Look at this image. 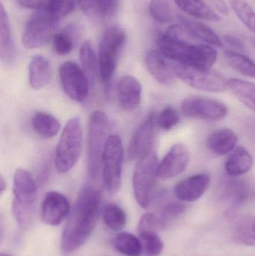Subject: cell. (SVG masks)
I'll return each mask as SVG.
<instances>
[{
    "instance_id": "obj_1",
    "label": "cell",
    "mask_w": 255,
    "mask_h": 256,
    "mask_svg": "<svg viewBox=\"0 0 255 256\" xmlns=\"http://www.w3.org/2000/svg\"><path fill=\"white\" fill-rule=\"evenodd\" d=\"M101 202V192L94 186H85L79 192L61 234V250L64 256L79 249L89 238L97 225Z\"/></svg>"
},
{
    "instance_id": "obj_2",
    "label": "cell",
    "mask_w": 255,
    "mask_h": 256,
    "mask_svg": "<svg viewBox=\"0 0 255 256\" xmlns=\"http://www.w3.org/2000/svg\"><path fill=\"white\" fill-rule=\"evenodd\" d=\"M12 210L16 222L25 227L32 220L37 198V185L33 176L23 168L13 174Z\"/></svg>"
},
{
    "instance_id": "obj_3",
    "label": "cell",
    "mask_w": 255,
    "mask_h": 256,
    "mask_svg": "<svg viewBox=\"0 0 255 256\" xmlns=\"http://www.w3.org/2000/svg\"><path fill=\"white\" fill-rule=\"evenodd\" d=\"M109 118L105 112L94 111L88 118L87 135V167L91 178L98 176L103 152L109 138Z\"/></svg>"
},
{
    "instance_id": "obj_4",
    "label": "cell",
    "mask_w": 255,
    "mask_h": 256,
    "mask_svg": "<svg viewBox=\"0 0 255 256\" xmlns=\"http://www.w3.org/2000/svg\"><path fill=\"white\" fill-rule=\"evenodd\" d=\"M82 148V123L79 117H73L63 129L55 149V165L57 171L65 173L72 170L80 158Z\"/></svg>"
},
{
    "instance_id": "obj_5",
    "label": "cell",
    "mask_w": 255,
    "mask_h": 256,
    "mask_svg": "<svg viewBox=\"0 0 255 256\" xmlns=\"http://www.w3.org/2000/svg\"><path fill=\"white\" fill-rule=\"evenodd\" d=\"M159 161L157 154L152 152L138 160L133 176V194L142 208H148L157 196V170Z\"/></svg>"
},
{
    "instance_id": "obj_6",
    "label": "cell",
    "mask_w": 255,
    "mask_h": 256,
    "mask_svg": "<svg viewBox=\"0 0 255 256\" xmlns=\"http://www.w3.org/2000/svg\"><path fill=\"white\" fill-rule=\"evenodd\" d=\"M126 42V34L118 26L106 30L99 45L98 62L100 78L109 87L118 62L120 52Z\"/></svg>"
},
{
    "instance_id": "obj_7",
    "label": "cell",
    "mask_w": 255,
    "mask_h": 256,
    "mask_svg": "<svg viewBox=\"0 0 255 256\" xmlns=\"http://www.w3.org/2000/svg\"><path fill=\"white\" fill-rule=\"evenodd\" d=\"M124 146L122 140L116 134L110 135L106 142L102 159L103 183L106 190L115 194L121 189Z\"/></svg>"
},
{
    "instance_id": "obj_8",
    "label": "cell",
    "mask_w": 255,
    "mask_h": 256,
    "mask_svg": "<svg viewBox=\"0 0 255 256\" xmlns=\"http://www.w3.org/2000/svg\"><path fill=\"white\" fill-rule=\"evenodd\" d=\"M172 62L178 79L192 88L212 93H221L228 90L229 80L211 69L196 68Z\"/></svg>"
},
{
    "instance_id": "obj_9",
    "label": "cell",
    "mask_w": 255,
    "mask_h": 256,
    "mask_svg": "<svg viewBox=\"0 0 255 256\" xmlns=\"http://www.w3.org/2000/svg\"><path fill=\"white\" fill-rule=\"evenodd\" d=\"M56 19L48 10H38L27 21L22 36V45L27 49H35L44 45L53 37Z\"/></svg>"
},
{
    "instance_id": "obj_10",
    "label": "cell",
    "mask_w": 255,
    "mask_h": 256,
    "mask_svg": "<svg viewBox=\"0 0 255 256\" xmlns=\"http://www.w3.org/2000/svg\"><path fill=\"white\" fill-rule=\"evenodd\" d=\"M63 91L71 100L83 102L89 93L90 82L82 68L73 62L67 61L58 70Z\"/></svg>"
},
{
    "instance_id": "obj_11",
    "label": "cell",
    "mask_w": 255,
    "mask_h": 256,
    "mask_svg": "<svg viewBox=\"0 0 255 256\" xmlns=\"http://www.w3.org/2000/svg\"><path fill=\"white\" fill-rule=\"evenodd\" d=\"M181 110L184 116L210 122L223 120L229 112L225 104L215 99L200 96L185 99Z\"/></svg>"
},
{
    "instance_id": "obj_12",
    "label": "cell",
    "mask_w": 255,
    "mask_h": 256,
    "mask_svg": "<svg viewBox=\"0 0 255 256\" xmlns=\"http://www.w3.org/2000/svg\"><path fill=\"white\" fill-rule=\"evenodd\" d=\"M157 117L148 116L135 131L128 148L130 160H139L154 152L157 134Z\"/></svg>"
},
{
    "instance_id": "obj_13",
    "label": "cell",
    "mask_w": 255,
    "mask_h": 256,
    "mask_svg": "<svg viewBox=\"0 0 255 256\" xmlns=\"http://www.w3.org/2000/svg\"><path fill=\"white\" fill-rule=\"evenodd\" d=\"M190 155L187 148L176 144L171 148L157 166V178L169 180L185 171L190 162Z\"/></svg>"
},
{
    "instance_id": "obj_14",
    "label": "cell",
    "mask_w": 255,
    "mask_h": 256,
    "mask_svg": "<svg viewBox=\"0 0 255 256\" xmlns=\"http://www.w3.org/2000/svg\"><path fill=\"white\" fill-rule=\"evenodd\" d=\"M70 206L65 196L57 191L46 192L41 204V220L50 226L61 224L70 214Z\"/></svg>"
},
{
    "instance_id": "obj_15",
    "label": "cell",
    "mask_w": 255,
    "mask_h": 256,
    "mask_svg": "<svg viewBox=\"0 0 255 256\" xmlns=\"http://www.w3.org/2000/svg\"><path fill=\"white\" fill-rule=\"evenodd\" d=\"M145 64L148 73L163 85H173L178 79L173 62L163 56L159 51L151 50L147 52Z\"/></svg>"
},
{
    "instance_id": "obj_16",
    "label": "cell",
    "mask_w": 255,
    "mask_h": 256,
    "mask_svg": "<svg viewBox=\"0 0 255 256\" xmlns=\"http://www.w3.org/2000/svg\"><path fill=\"white\" fill-rule=\"evenodd\" d=\"M211 177L208 173H199L187 178L175 186V196L183 202L197 201L208 190Z\"/></svg>"
},
{
    "instance_id": "obj_17",
    "label": "cell",
    "mask_w": 255,
    "mask_h": 256,
    "mask_svg": "<svg viewBox=\"0 0 255 256\" xmlns=\"http://www.w3.org/2000/svg\"><path fill=\"white\" fill-rule=\"evenodd\" d=\"M142 87L139 81L131 75H125L119 80L118 96L119 104L124 110H134L142 100Z\"/></svg>"
},
{
    "instance_id": "obj_18",
    "label": "cell",
    "mask_w": 255,
    "mask_h": 256,
    "mask_svg": "<svg viewBox=\"0 0 255 256\" xmlns=\"http://www.w3.org/2000/svg\"><path fill=\"white\" fill-rule=\"evenodd\" d=\"M217 60V52L211 45L190 44L181 64L208 70L215 64Z\"/></svg>"
},
{
    "instance_id": "obj_19",
    "label": "cell",
    "mask_w": 255,
    "mask_h": 256,
    "mask_svg": "<svg viewBox=\"0 0 255 256\" xmlns=\"http://www.w3.org/2000/svg\"><path fill=\"white\" fill-rule=\"evenodd\" d=\"M180 25L185 30L190 37L205 42L207 44L217 48L223 46V42L218 34L208 25L203 22L184 15H178Z\"/></svg>"
},
{
    "instance_id": "obj_20",
    "label": "cell",
    "mask_w": 255,
    "mask_h": 256,
    "mask_svg": "<svg viewBox=\"0 0 255 256\" xmlns=\"http://www.w3.org/2000/svg\"><path fill=\"white\" fill-rule=\"evenodd\" d=\"M0 58L5 64H11L16 58V48L11 38V30L7 12L0 6Z\"/></svg>"
},
{
    "instance_id": "obj_21",
    "label": "cell",
    "mask_w": 255,
    "mask_h": 256,
    "mask_svg": "<svg viewBox=\"0 0 255 256\" xmlns=\"http://www.w3.org/2000/svg\"><path fill=\"white\" fill-rule=\"evenodd\" d=\"M52 78V66L46 57L37 55L33 57L28 66V81L31 88L40 90L44 88Z\"/></svg>"
},
{
    "instance_id": "obj_22",
    "label": "cell",
    "mask_w": 255,
    "mask_h": 256,
    "mask_svg": "<svg viewBox=\"0 0 255 256\" xmlns=\"http://www.w3.org/2000/svg\"><path fill=\"white\" fill-rule=\"evenodd\" d=\"M237 134L229 128H222L211 132L207 138V146L212 153L219 156L227 154L238 144Z\"/></svg>"
},
{
    "instance_id": "obj_23",
    "label": "cell",
    "mask_w": 255,
    "mask_h": 256,
    "mask_svg": "<svg viewBox=\"0 0 255 256\" xmlns=\"http://www.w3.org/2000/svg\"><path fill=\"white\" fill-rule=\"evenodd\" d=\"M254 165V160L247 148L239 146L226 160L225 168L232 177H238L249 172Z\"/></svg>"
},
{
    "instance_id": "obj_24",
    "label": "cell",
    "mask_w": 255,
    "mask_h": 256,
    "mask_svg": "<svg viewBox=\"0 0 255 256\" xmlns=\"http://www.w3.org/2000/svg\"><path fill=\"white\" fill-rule=\"evenodd\" d=\"M177 6L189 16L196 19L218 22L221 20L217 14L204 0H174Z\"/></svg>"
},
{
    "instance_id": "obj_25",
    "label": "cell",
    "mask_w": 255,
    "mask_h": 256,
    "mask_svg": "<svg viewBox=\"0 0 255 256\" xmlns=\"http://www.w3.org/2000/svg\"><path fill=\"white\" fill-rule=\"evenodd\" d=\"M232 238L238 244L255 246V216L238 218L234 224Z\"/></svg>"
},
{
    "instance_id": "obj_26",
    "label": "cell",
    "mask_w": 255,
    "mask_h": 256,
    "mask_svg": "<svg viewBox=\"0 0 255 256\" xmlns=\"http://www.w3.org/2000/svg\"><path fill=\"white\" fill-rule=\"evenodd\" d=\"M187 210V207L178 202H169L154 214L157 232L168 228Z\"/></svg>"
},
{
    "instance_id": "obj_27",
    "label": "cell",
    "mask_w": 255,
    "mask_h": 256,
    "mask_svg": "<svg viewBox=\"0 0 255 256\" xmlns=\"http://www.w3.org/2000/svg\"><path fill=\"white\" fill-rule=\"evenodd\" d=\"M79 58H80L82 68L89 80L90 84L94 86L99 73L98 58L96 56L94 48L91 42H85L82 44L79 50Z\"/></svg>"
},
{
    "instance_id": "obj_28",
    "label": "cell",
    "mask_w": 255,
    "mask_h": 256,
    "mask_svg": "<svg viewBox=\"0 0 255 256\" xmlns=\"http://www.w3.org/2000/svg\"><path fill=\"white\" fill-rule=\"evenodd\" d=\"M230 90L245 106L255 112V84L239 79L228 80Z\"/></svg>"
},
{
    "instance_id": "obj_29",
    "label": "cell",
    "mask_w": 255,
    "mask_h": 256,
    "mask_svg": "<svg viewBox=\"0 0 255 256\" xmlns=\"http://www.w3.org/2000/svg\"><path fill=\"white\" fill-rule=\"evenodd\" d=\"M31 124L35 132L46 138H52L56 136L61 128V124L55 117L43 112L34 114Z\"/></svg>"
},
{
    "instance_id": "obj_30",
    "label": "cell",
    "mask_w": 255,
    "mask_h": 256,
    "mask_svg": "<svg viewBox=\"0 0 255 256\" xmlns=\"http://www.w3.org/2000/svg\"><path fill=\"white\" fill-rule=\"evenodd\" d=\"M114 248L118 252L126 256H140L143 248L140 238L128 232H121L115 236Z\"/></svg>"
},
{
    "instance_id": "obj_31",
    "label": "cell",
    "mask_w": 255,
    "mask_h": 256,
    "mask_svg": "<svg viewBox=\"0 0 255 256\" xmlns=\"http://www.w3.org/2000/svg\"><path fill=\"white\" fill-rule=\"evenodd\" d=\"M224 56L228 64L237 72L255 79V62L253 60L233 50L226 51Z\"/></svg>"
},
{
    "instance_id": "obj_32",
    "label": "cell",
    "mask_w": 255,
    "mask_h": 256,
    "mask_svg": "<svg viewBox=\"0 0 255 256\" xmlns=\"http://www.w3.org/2000/svg\"><path fill=\"white\" fill-rule=\"evenodd\" d=\"M103 219L108 228L113 231H121L127 224V214L120 206L109 204L103 210Z\"/></svg>"
},
{
    "instance_id": "obj_33",
    "label": "cell",
    "mask_w": 255,
    "mask_h": 256,
    "mask_svg": "<svg viewBox=\"0 0 255 256\" xmlns=\"http://www.w3.org/2000/svg\"><path fill=\"white\" fill-rule=\"evenodd\" d=\"M139 238L142 242L143 252L146 256H159L163 252L164 244L157 232H139Z\"/></svg>"
},
{
    "instance_id": "obj_34",
    "label": "cell",
    "mask_w": 255,
    "mask_h": 256,
    "mask_svg": "<svg viewBox=\"0 0 255 256\" xmlns=\"http://www.w3.org/2000/svg\"><path fill=\"white\" fill-rule=\"evenodd\" d=\"M232 9L240 20L255 34V10L246 0H231Z\"/></svg>"
},
{
    "instance_id": "obj_35",
    "label": "cell",
    "mask_w": 255,
    "mask_h": 256,
    "mask_svg": "<svg viewBox=\"0 0 255 256\" xmlns=\"http://www.w3.org/2000/svg\"><path fill=\"white\" fill-rule=\"evenodd\" d=\"M149 12L155 20L162 24H167L174 19L171 0H151Z\"/></svg>"
},
{
    "instance_id": "obj_36",
    "label": "cell",
    "mask_w": 255,
    "mask_h": 256,
    "mask_svg": "<svg viewBox=\"0 0 255 256\" xmlns=\"http://www.w3.org/2000/svg\"><path fill=\"white\" fill-rule=\"evenodd\" d=\"M73 28H67L61 32L54 34L52 38L53 48L55 52L59 55L64 56L70 54L74 45Z\"/></svg>"
},
{
    "instance_id": "obj_37",
    "label": "cell",
    "mask_w": 255,
    "mask_h": 256,
    "mask_svg": "<svg viewBox=\"0 0 255 256\" xmlns=\"http://www.w3.org/2000/svg\"><path fill=\"white\" fill-rule=\"evenodd\" d=\"M76 1L77 0H50L48 12L58 21L73 10Z\"/></svg>"
},
{
    "instance_id": "obj_38",
    "label": "cell",
    "mask_w": 255,
    "mask_h": 256,
    "mask_svg": "<svg viewBox=\"0 0 255 256\" xmlns=\"http://www.w3.org/2000/svg\"><path fill=\"white\" fill-rule=\"evenodd\" d=\"M179 122L180 117L178 112L171 106L165 108L157 117V126L166 130L175 128Z\"/></svg>"
},
{
    "instance_id": "obj_39",
    "label": "cell",
    "mask_w": 255,
    "mask_h": 256,
    "mask_svg": "<svg viewBox=\"0 0 255 256\" xmlns=\"http://www.w3.org/2000/svg\"><path fill=\"white\" fill-rule=\"evenodd\" d=\"M16 2L25 8L37 10H48L50 0H16Z\"/></svg>"
},
{
    "instance_id": "obj_40",
    "label": "cell",
    "mask_w": 255,
    "mask_h": 256,
    "mask_svg": "<svg viewBox=\"0 0 255 256\" xmlns=\"http://www.w3.org/2000/svg\"><path fill=\"white\" fill-rule=\"evenodd\" d=\"M77 1L82 12H85V14L94 18L97 4L99 0H77Z\"/></svg>"
},
{
    "instance_id": "obj_41",
    "label": "cell",
    "mask_w": 255,
    "mask_h": 256,
    "mask_svg": "<svg viewBox=\"0 0 255 256\" xmlns=\"http://www.w3.org/2000/svg\"><path fill=\"white\" fill-rule=\"evenodd\" d=\"M224 40L229 46H233V48L241 50H245V44H244V42L236 36H226L224 37Z\"/></svg>"
},
{
    "instance_id": "obj_42",
    "label": "cell",
    "mask_w": 255,
    "mask_h": 256,
    "mask_svg": "<svg viewBox=\"0 0 255 256\" xmlns=\"http://www.w3.org/2000/svg\"><path fill=\"white\" fill-rule=\"evenodd\" d=\"M212 4H214V7L217 8V10L223 14H229V9L226 4L225 0H210Z\"/></svg>"
},
{
    "instance_id": "obj_43",
    "label": "cell",
    "mask_w": 255,
    "mask_h": 256,
    "mask_svg": "<svg viewBox=\"0 0 255 256\" xmlns=\"http://www.w3.org/2000/svg\"><path fill=\"white\" fill-rule=\"evenodd\" d=\"M6 190V182L2 176L0 177V190H1V194H2Z\"/></svg>"
},
{
    "instance_id": "obj_44",
    "label": "cell",
    "mask_w": 255,
    "mask_h": 256,
    "mask_svg": "<svg viewBox=\"0 0 255 256\" xmlns=\"http://www.w3.org/2000/svg\"><path fill=\"white\" fill-rule=\"evenodd\" d=\"M10 256L7 255V254H1V256Z\"/></svg>"
},
{
    "instance_id": "obj_45",
    "label": "cell",
    "mask_w": 255,
    "mask_h": 256,
    "mask_svg": "<svg viewBox=\"0 0 255 256\" xmlns=\"http://www.w3.org/2000/svg\"></svg>"
}]
</instances>
